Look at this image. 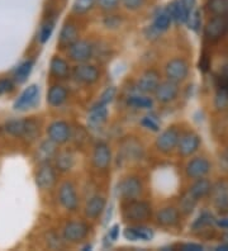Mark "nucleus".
I'll list each match as a JSON object with an SVG mask.
<instances>
[{
  "label": "nucleus",
  "instance_id": "423d86ee",
  "mask_svg": "<svg viewBox=\"0 0 228 251\" xmlns=\"http://www.w3.org/2000/svg\"><path fill=\"white\" fill-rule=\"evenodd\" d=\"M73 76L77 83L85 84V85H91L97 83L101 77V71L95 65L86 64L82 62L75 66L73 70Z\"/></svg>",
  "mask_w": 228,
  "mask_h": 251
},
{
  "label": "nucleus",
  "instance_id": "a211bd4d",
  "mask_svg": "<svg viewBox=\"0 0 228 251\" xmlns=\"http://www.w3.org/2000/svg\"><path fill=\"white\" fill-rule=\"evenodd\" d=\"M185 170L189 178H204L210 172V162L204 157H194L188 162Z\"/></svg>",
  "mask_w": 228,
  "mask_h": 251
},
{
  "label": "nucleus",
  "instance_id": "ea45409f",
  "mask_svg": "<svg viewBox=\"0 0 228 251\" xmlns=\"http://www.w3.org/2000/svg\"><path fill=\"white\" fill-rule=\"evenodd\" d=\"M214 104L218 109H225L228 105V92L223 89H218L214 99Z\"/></svg>",
  "mask_w": 228,
  "mask_h": 251
},
{
  "label": "nucleus",
  "instance_id": "4c0bfd02",
  "mask_svg": "<svg viewBox=\"0 0 228 251\" xmlns=\"http://www.w3.org/2000/svg\"><path fill=\"white\" fill-rule=\"evenodd\" d=\"M201 17H202V14L198 9H193L192 12L189 13V17H188V21H186V23H188V25L190 29H193V31H195V32L199 29V27H201V25H202Z\"/></svg>",
  "mask_w": 228,
  "mask_h": 251
},
{
  "label": "nucleus",
  "instance_id": "dca6fc26",
  "mask_svg": "<svg viewBox=\"0 0 228 251\" xmlns=\"http://www.w3.org/2000/svg\"><path fill=\"white\" fill-rule=\"evenodd\" d=\"M112 161V152L105 142H98L93 152V165L99 170H105Z\"/></svg>",
  "mask_w": 228,
  "mask_h": 251
},
{
  "label": "nucleus",
  "instance_id": "e433bc0d",
  "mask_svg": "<svg viewBox=\"0 0 228 251\" xmlns=\"http://www.w3.org/2000/svg\"><path fill=\"white\" fill-rule=\"evenodd\" d=\"M116 93V86H109V88H106V89L101 93V95L99 97V100H98L94 105H108L109 103H112V100L114 99Z\"/></svg>",
  "mask_w": 228,
  "mask_h": 251
},
{
  "label": "nucleus",
  "instance_id": "4be33fe9",
  "mask_svg": "<svg viewBox=\"0 0 228 251\" xmlns=\"http://www.w3.org/2000/svg\"><path fill=\"white\" fill-rule=\"evenodd\" d=\"M125 237L129 241H150L153 239V231L145 226H133L126 228Z\"/></svg>",
  "mask_w": 228,
  "mask_h": 251
},
{
  "label": "nucleus",
  "instance_id": "ddd939ff",
  "mask_svg": "<svg viewBox=\"0 0 228 251\" xmlns=\"http://www.w3.org/2000/svg\"><path fill=\"white\" fill-rule=\"evenodd\" d=\"M160 83H161L160 74L153 69H149L141 75L140 80L137 81V89L143 94H151V93H155Z\"/></svg>",
  "mask_w": 228,
  "mask_h": 251
},
{
  "label": "nucleus",
  "instance_id": "864d4df0",
  "mask_svg": "<svg viewBox=\"0 0 228 251\" xmlns=\"http://www.w3.org/2000/svg\"><path fill=\"white\" fill-rule=\"evenodd\" d=\"M182 3H184V5L186 6V9L189 10V12H192L193 9L195 8V3H197V0H181Z\"/></svg>",
  "mask_w": 228,
  "mask_h": 251
},
{
  "label": "nucleus",
  "instance_id": "39448f33",
  "mask_svg": "<svg viewBox=\"0 0 228 251\" xmlns=\"http://www.w3.org/2000/svg\"><path fill=\"white\" fill-rule=\"evenodd\" d=\"M142 193V183L140 178L137 176H127L122 181H119L117 187V194L119 198L129 201V199H136L137 197Z\"/></svg>",
  "mask_w": 228,
  "mask_h": 251
},
{
  "label": "nucleus",
  "instance_id": "f8f14e48",
  "mask_svg": "<svg viewBox=\"0 0 228 251\" xmlns=\"http://www.w3.org/2000/svg\"><path fill=\"white\" fill-rule=\"evenodd\" d=\"M228 31V18L226 16L213 17L204 28V34L208 40L218 41L221 40Z\"/></svg>",
  "mask_w": 228,
  "mask_h": 251
},
{
  "label": "nucleus",
  "instance_id": "f03ea898",
  "mask_svg": "<svg viewBox=\"0 0 228 251\" xmlns=\"http://www.w3.org/2000/svg\"><path fill=\"white\" fill-rule=\"evenodd\" d=\"M5 131L14 137H22L25 140H34L40 135V122L34 118L27 120H9L4 126Z\"/></svg>",
  "mask_w": 228,
  "mask_h": 251
},
{
  "label": "nucleus",
  "instance_id": "a18cd8bd",
  "mask_svg": "<svg viewBox=\"0 0 228 251\" xmlns=\"http://www.w3.org/2000/svg\"><path fill=\"white\" fill-rule=\"evenodd\" d=\"M95 1L103 10H112L116 9L121 0H95Z\"/></svg>",
  "mask_w": 228,
  "mask_h": 251
},
{
  "label": "nucleus",
  "instance_id": "6e6d98bb",
  "mask_svg": "<svg viewBox=\"0 0 228 251\" xmlns=\"http://www.w3.org/2000/svg\"><path fill=\"white\" fill-rule=\"evenodd\" d=\"M109 211L106 212V215H105V217H104V221H103V225H106L108 224V222H109L110 221V217H112V211H113V205H110L109 208Z\"/></svg>",
  "mask_w": 228,
  "mask_h": 251
},
{
  "label": "nucleus",
  "instance_id": "37998d69",
  "mask_svg": "<svg viewBox=\"0 0 228 251\" xmlns=\"http://www.w3.org/2000/svg\"><path fill=\"white\" fill-rule=\"evenodd\" d=\"M141 123H142L143 127H146L147 129H151V131H153V132L160 131V125H158V122L155 120V118H153V117H151V116L145 117Z\"/></svg>",
  "mask_w": 228,
  "mask_h": 251
},
{
  "label": "nucleus",
  "instance_id": "49530a36",
  "mask_svg": "<svg viewBox=\"0 0 228 251\" xmlns=\"http://www.w3.org/2000/svg\"><path fill=\"white\" fill-rule=\"evenodd\" d=\"M122 3L126 6V9L134 12V10L140 9L145 3V0H122Z\"/></svg>",
  "mask_w": 228,
  "mask_h": 251
},
{
  "label": "nucleus",
  "instance_id": "aec40b11",
  "mask_svg": "<svg viewBox=\"0 0 228 251\" xmlns=\"http://www.w3.org/2000/svg\"><path fill=\"white\" fill-rule=\"evenodd\" d=\"M106 199L101 196L91 197L86 202L85 216L90 220H98L105 211Z\"/></svg>",
  "mask_w": 228,
  "mask_h": 251
},
{
  "label": "nucleus",
  "instance_id": "c03bdc74",
  "mask_svg": "<svg viewBox=\"0 0 228 251\" xmlns=\"http://www.w3.org/2000/svg\"><path fill=\"white\" fill-rule=\"evenodd\" d=\"M212 222H213L212 216L208 215V213H203V215H202L201 217L198 218L194 224H193V228H194V230H197V228H202V227L207 226V225H210Z\"/></svg>",
  "mask_w": 228,
  "mask_h": 251
},
{
  "label": "nucleus",
  "instance_id": "9b49d317",
  "mask_svg": "<svg viewBox=\"0 0 228 251\" xmlns=\"http://www.w3.org/2000/svg\"><path fill=\"white\" fill-rule=\"evenodd\" d=\"M47 136H49V140L55 142L56 145L65 144L71 137L70 126L65 121H53L47 127Z\"/></svg>",
  "mask_w": 228,
  "mask_h": 251
},
{
  "label": "nucleus",
  "instance_id": "6ab92c4d",
  "mask_svg": "<svg viewBox=\"0 0 228 251\" xmlns=\"http://www.w3.org/2000/svg\"><path fill=\"white\" fill-rule=\"evenodd\" d=\"M121 155L123 160H138L143 156V147L136 138L128 137L122 142Z\"/></svg>",
  "mask_w": 228,
  "mask_h": 251
},
{
  "label": "nucleus",
  "instance_id": "8fccbe9b",
  "mask_svg": "<svg viewBox=\"0 0 228 251\" xmlns=\"http://www.w3.org/2000/svg\"><path fill=\"white\" fill-rule=\"evenodd\" d=\"M119 225H113L112 227L109 228V232L106 235V239H109L110 242H114L118 240L119 237Z\"/></svg>",
  "mask_w": 228,
  "mask_h": 251
},
{
  "label": "nucleus",
  "instance_id": "473e14b6",
  "mask_svg": "<svg viewBox=\"0 0 228 251\" xmlns=\"http://www.w3.org/2000/svg\"><path fill=\"white\" fill-rule=\"evenodd\" d=\"M127 103L131 107L141 108V109H150L153 105L152 99L149 98V97H145V95H133V97H129Z\"/></svg>",
  "mask_w": 228,
  "mask_h": 251
},
{
  "label": "nucleus",
  "instance_id": "2eb2a0df",
  "mask_svg": "<svg viewBox=\"0 0 228 251\" xmlns=\"http://www.w3.org/2000/svg\"><path fill=\"white\" fill-rule=\"evenodd\" d=\"M199 146H201V137L194 132H189V133H185L179 138L177 147L180 155L190 156L194 152H197Z\"/></svg>",
  "mask_w": 228,
  "mask_h": 251
},
{
  "label": "nucleus",
  "instance_id": "f3484780",
  "mask_svg": "<svg viewBox=\"0 0 228 251\" xmlns=\"http://www.w3.org/2000/svg\"><path fill=\"white\" fill-rule=\"evenodd\" d=\"M56 181V174L55 170L51 165H49V162H45L40 166V169L36 173V184L40 189L46 190L53 187V184Z\"/></svg>",
  "mask_w": 228,
  "mask_h": 251
},
{
  "label": "nucleus",
  "instance_id": "3c124183",
  "mask_svg": "<svg viewBox=\"0 0 228 251\" xmlns=\"http://www.w3.org/2000/svg\"><path fill=\"white\" fill-rule=\"evenodd\" d=\"M180 249L185 251H201L203 250V246L199 245V244H184V245L180 246Z\"/></svg>",
  "mask_w": 228,
  "mask_h": 251
},
{
  "label": "nucleus",
  "instance_id": "20e7f679",
  "mask_svg": "<svg viewBox=\"0 0 228 251\" xmlns=\"http://www.w3.org/2000/svg\"><path fill=\"white\" fill-rule=\"evenodd\" d=\"M165 74L167 80L174 83H180L185 80L189 74V64L181 57L171 58L165 66Z\"/></svg>",
  "mask_w": 228,
  "mask_h": 251
},
{
  "label": "nucleus",
  "instance_id": "c85d7f7f",
  "mask_svg": "<svg viewBox=\"0 0 228 251\" xmlns=\"http://www.w3.org/2000/svg\"><path fill=\"white\" fill-rule=\"evenodd\" d=\"M56 168L58 169V172L67 173L70 172L71 169L75 165V157L70 151H61V152L56 153L55 156Z\"/></svg>",
  "mask_w": 228,
  "mask_h": 251
},
{
  "label": "nucleus",
  "instance_id": "1a4fd4ad",
  "mask_svg": "<svg viewBox=\"0 0 228 251\" xmlns=\"http://www.w3.org/2000/svg\"><path fill=\"white\" fill-rule=\"evenodd\" d=\"M67 49H69V57L77 64L89 61L93 57V51H94V46L85 40H77Z\"/></svg>",
  "mask_w": 228,
  "mask_h": 251
},
{
  "label": "nucleus",
  "instance_id": "bb28decb",
  "mask_svg": "<svg viewBox=\"0 0 228 251\" xmlns=\"http://www.w3.org/2000/svg\"><path fill=\"white\" fill-rule=\"evenodd\" d=\"M167 13L170 14L171 19H175L177 23H186L190 12L186 9V6L184 5L181 0H174L167 8Z\"/></svg>",
  "mask_w": 228,
  "mask_h": 251
},
{
  "label": "nucleus",
  "instance_id": "4468645a",
  "mask_svg": "<svg viewBox=\"0 0 228 251\" xmlns=\"http://www.w3.org/2000/svg\"><path fill=\"white\" fill-rule=\"evenodd\" d=\"M179 94V88H177V83H174L170 80L162 81L158 84V86L155 90V97L160 103L167 104L170 101H174L177 98Z\"/></svg>",
  "mask_w": 228,
  "mask_h": 251
},
{
  "label": "nucleus",
  "instance_id": "7c9ffc66",
  "mask_svg": "<svg viewBox=\"0 0 228 251\" xmlns=\"http://www.w3.org/2000/svg\"><path fill=\"white\" fill-rule=\"evenodd\" d=\"M170 25H171V17L166 10V12L158 13L157 16L155 17L152 28H153L157 33H161V32L167 31V29L170 28Z\"/></svg>",
  "mask_w": 228,
  "mask_h": 251
},
{
  "label": "nucleus",
  "instance_id": "f257e3e1",
  "mask_svg": "<svg viewBox=\"0 0 228 251\" xmlns=\"http://www.w3.org/2000/svg\"><path fill=\"white\" fill-rule=\"evenodd\" d=\"M151 215L152 208L150 203L137 201V198L126 201L125 204L122 205V217L126 222H132V224L146 222L150 220Z\"/></svg>",
  "mask_w": 228,
  "mask_h": 251
},
{
  "label": "nucleus",
  "instance_id": "6e6552de",
  "mask_svg": "<svg viewBox=\"0 0 228 251\" xmlns=\"http://www.w3.org/2000/svg\"><path fill=\"white\" fill-rule=\"evenodd\" d=\"M179 138V131L175 127H169L165 131H162L158 135V137L156 138V149L162 153H170L177 146Z\"/></svg>",
  "mask_w": 228,
  "mask_h": 251
},
{
  "label": "nucleus",
  "instance_id": "412c9836",
  "mask_svg": "<svg viewBox=\"0 0 228 251\" xmlns=\"http://www.w3.org/2000/svg\"><path fill=\"white\" fill-rule=\"evenodd\" d=\"M156 221L162 227H173L179 224L180 213L175 207H165L157 212Z\"/></svg>",
  "mask_w": 228,
  "mask_h": 251
},
{
  "label": "nucleus",
  "instance_id": "a878e982",
  "mask_svg": "<svg viewBox=\"0 0 228 251\" xmlns=\"http://www.w3.org/2000/svg\"><path fill=\"white\" fill-rule=\"evenodd\" d=\"M66 99L67 90L62 85H52L47 93V103L53 108H57L64 104Z\"/></svg>",
  "mask_w": 228,
  "mask_h": 251
},
{
  "label": "nucleus",
  "instance_id": "58836bf2",
  "mask_svg": "<svg viewBox=\"0 0 228 251\" xmlns=\"http://www.w3.org/2000/svg\"><path fill=\"white\" fill-rule=\"evenodd\" d=\"M197 202L198 201H195L190 194H185V196L182 197L181 203H180V209H181L184 213H186V215H188V213H192Z\"/></svg>",
  "mask_w": 228,
  "mask_h": 251
},
{
  "label": "nucleus",
  "instance_id": "5fc2aeb1",
  "mask_svg": "<svg viewBox=\"0 0 228 251\" xmlns=\"http://www.w3.org/2000/svg\"><path fill=\"white\" fill-rule=\"evenodd\" d=\"M217 225L222 228H227L228 230V217L227 218H221V220L217 221Z\"/></svg>",
  "mask_w": 228,
  "mask_h": 251
},
{
  "label": "nucleus",
  "instance_id": "7ed1b4c3",
  "mask_svg": "<svg viewBox=\"0 0 228 251\" xmlns=\"http://www.w3.org/2000/svg\"><path fill=\"white\" fill-rule=\"evenodd\" d=\"M90 227L88 224L82 222V221H70L67 222L62 231V237L65 241L71 242V244H77L81 242L82 240L86 239L89 235Z\"/></svg>",
  "mask_w": 228,
  "mask_h": 251
},
{
  "label": "nucleus",
  "instance_id": "f704fd0d",
  "mask_svg": "<svg viewBox=\"0 0 228 251\" xmlns=\"http://www.w3.org/2000/svg\"><path fill=\"white\" fill-rule=\"evenodd\" d=\"M53 29H55V22L53 21H47L45 25H42V27L40 29V33H38V40H40V42H47L51 38L52 33H53Z\"/></svg>",
  "mask_w": 228,
  "mask_h": 251
},
{
  "label": "nucleus",
  "instance_id": "a19ab883",
  "mask_svg": "<svg viewBox=\"0 0 228 251\" xmlns=\"http://www.w3.org/2000/svg\"><path fill=\"white\" fill-rule=\"evenodd\" d=\"M214 204H216L217 208L221 211H227L228 209V193L226 190H222L217 194L216 199H214Z\"/></svg>",
  "mask_w": 228,
  "mask_h": 251
},
{
  "label": "nucleus",
  "instance_id": "c756f323",
  "mask_svg": "<svg viewBox=\"0 0 228 251\" xmlns=\"http://www.w3.org/2000/svg\"><path fill=\"white\" fill-rule=\"evenodd\" d=\"M55 156H56L55 142H52L51 140L43 141L42 144H41L38 151H37V160H38L41 164H45V162H49L50 160L53 159Z\"/></svg>",
  "mask_w": 228,
  "mask_h": 251
},
{
  "label": "nucleus",
  "instance_id": "0eeeda50",
  "mask_svg": "<svg viewBox=\"0 0 228 251\" xmlns=\"http://www.w3.org/2000/svg\"><path fill=\"white\" fill-rule=\"evenodd\" d=\"M58 201L66 211L74 212L77 209L79 198H77V193H76V189L73 183L65 181V183L61 184L60 189H58Z\"/></svg>",
  "mask_w": 228,
  "mask_h": 251
},
{
  "label": "nucleus",
  "instance_id": "79ce46f5",
  "mask_svg": "<svg viewBox=\"0 0 228 251\" xmlns=\"http://www.w3.org/2000/svg\"><path fill=\"white\" fill-rule=\"evenodd\" d=\"M47 245L51 249H61L64 248V242L61 240L60 236L56 232H50L47 235Z\"/></svg>",
  "mask_w": 228,
  "mask_h": 251
},
{
  "label": "nucleus",
  "instance_id": "603ef678",
  "mask_svg": "<svg viewBox=\"0 0 228 251\" xmlns=\"http://www.w3.org/2000/svg\"><path fill=\"white\" fill-rule=\"evenodd\" d=\"M218 89H223L228 92V75H222V76H219Z\"/></svg>",
  "mask_w": 228,
  "mask_h": 251
},
{
  "label": "nucleus",
  "instance_id": "cd10ccee",
  "mask_svg": "<svg viewBox=\"0 0 228 251\" xmlns=\"http://www.w3.org/2000/svg\"><path fill=\"white\" fill-rule=\"evenodd\" d=\"M210 189H212V184H210V181L208 180V179L199 178L197 179V181L190 187L188 193L190 194L195 201H199V199L204 198V197L207 196L210 192Z\"/></svg>",
  "mask_w": 228,
  "mask_h": 251
},
{
  "label": "nucleus",
  "instance_id": "9d476101",
  "mask_svg": "<svg viewBox=\"0 0 228 251\" xmlns=\"http://www.w3.org/2000/svg\"><path fill=\"white\" fill-rule=\"evenodd\" d=\"M38 101H40V86L32 84L23 90L13 107L15 110H27L29 108L36 107Z\"/></svg>",
  "mask_w": 228,
  "mask_h": 251
},
{
  "label": "nucleus",
  "instance_id": "2f4dec72",
  "mask_svg": "<svg viewBox=\"0 0 228 251\" xmlns=\"http://www.w3.org/2000/svg\"><path fill=\"white\" fill-rule=\"evenodd\" d=\"M34 66V61L33 60H27L23 64H21L18 68L15 69L14 71V77L15 80L18 81V83H25L27 77L29 76V74L32 73Z\"/></svg>",
  "mask_w": 228,
  "mask_h": 251
},
{
  "label": "nucleus",
  "instance_id": "09e8293b",
  "mask_svg": "<svg viewBox=\"0 0 228 251\" xmlns=\"http://www.w3.org/2000/svg\"><path fill=\"white\" fill-rule=\"evenodd\" d=\"M13 89L12 80L9 79H1L0 80V95L5 94Z\"/></svg>",
  "mask_w": 228,
  "mask_h": 251
},
{
  "label": "nucleus",
  "instance_id": "393cba45",
  "mask_svg": "<svg viewBox=\"0 0 228 251\" xmlns=\"http://www.w3.org/2000/svg\"><path fill=\"white\" fill-rule=\"evenodd\" d=\"M50 71L57 79H66L70 75V65L64 58L55 56L50 62Z\"/></svg>",
  "mask_w": 228,
  "mask_h": 251
},
{
  "label": "nucleus",
  "instance_id": "5701e85b",
  "mask_svg": "<svg viewBox=\"0 0 228 251\" xmlns=\"http://www.w3.org/2000/svg\"><path fill=\"white\" fill-rule=\"evenodd\" d=\"M77 40H79V33L76 25L73 23H65L58 37V46L61 49H67Z\"/></svg>",
  "mask_w": 228,
  "mask_h": 251
},
{
  "label": "nucleus",
  "instance_id": "c9c22d12",
  "mask_svg": "<svg viewBox=\"0 0 228 251\" xmlns=\"http://www.w3.org/2000/svg\"><path fill=\"white\" fill-rule=\"evenodd\" d=\"M95 4V0H75L73 5V10L76 14H84L89 10L93 9Z\"/></svg>",
  "mask_w": 228,
  "mask_h": 251
},
{
  "label": "nucleus",
  "instance_id": "72a5a7b5",
  "mask_svg": "<svg viewBox=\"0 0 228 251\" xmlns=\"http://www.w3.org/2000/svg\"><path fill=\"white\" fill-rule=\"evenodd\" d=\"M208 10L214 16H226L228 13V0H209Z\"/></svg>",
  "mask_w": 228,
  "mask_h": 251
},
{
  "label": "nucleus",
  "instance_id": "4d7b16f0",
  "mask_svg": "<svg viewBox=\"0 0 228 251\" xmlns=\"http://www.w3.org/2000/svg\"><path fill=\"white\" fill-rule=\"evenodd\" d=\"M217 250L228 251V244H223V245H219V246H217Z\"/></svg>",
  "mask_w": 228,
  "mask_h": 251
},
{
  "label": "nucleus",
  "instance_id": "de8ad7c7",
  "mask_svg": "<svg viewBox=\"0 0 228 251\" xmlns=\"http://www.w3.org/2000/svg\"><path fill=\"white\" fill-rule=\"evenodd\" d=\"M104 25L106 28H118L121 25V18L118 16H110L104 19Z\"/></svg>",
  "mask_w": 228,
  "mask_h": 251
},
{
  "label": "nucleus",
  "instance_id": "13d9d810",
  "mask_svg": "<svg viewBox=\"0 0 228 251\" xmlns=\"http://www.w3.org/2000/svg\"><path fill=\"white\" fill-rule=\"evenodd\" d=\"M223 162H225V165L228 168V151L223 155Z\"/></svg>",
  "mask_w": 228,
  "mask_h": 251
},
{
  "label": "nucleus",
  "instance_id": "b1692460",
  "mask_svg": "<svg viewBox=\"0 0 228 251\" xmlns=\"http://www.w3.org/2000/svg\"><path fill=\"white\" fill-rule=\"evenodd\" d=\"M106 118H108V108H106V105H93L88 117L89 127L99 128L101 125L105 123Z\"/></svg>",
  "mask_w": 228,
  "mask_h": 251
}]
</instances>
